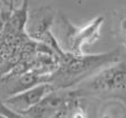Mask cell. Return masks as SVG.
Listing matches in <instances>:
<instances>
[{
    "instance_id": "7a4b0ae2",
    "label": "cell",
    "mask_w": 126,
    "mask_h": 118,
    "mask_svg": "<svg viewBox=\"0 0 126 118\" xmlns=\"http://www.w3.org/2000/svg\"><path fill=\"white\" fill-rule=\"evenodd\" d=\"M126 90V60L103 67L94 75L85 79L75 91L79 96L110 97Z\"/></svg>"
},
{
    "instance_id": "8992f818",
    "label": "cell",
    "mask_w": 126,
    "mask_h": 118,
    "mask_svg": "<svg viewBox=\"0 0 126 118\" xmlns=\"http://www.w3.org/2000/svg\"><path fill=\"white\" fill-rule=\"evenodd\" d=\"M54 88L49 83H43L37 85L34 87L30 88L28 91L20 93V94L13 95V96L7 97L3 102L6 106H8L10 109L15 112L21 113L24 110H28L29 108L37 105L39 102H41L47 95L52 93Z\"/></svg>"
},
{
    "instance_id": "6da1fadb",
    "label": "cell",
    "mask_w": 126,
    "mask_h": 118,
    "mask_svg": "<svg viewBox=\"0 0 126 118\" xmlns=\"http://www.w3.org/2000/svg\"><path fill=\"white\" fill-rule=\"evenodd\" d=\"M121 50L95 54H73L64 52L60 57L59 67L49 79L54 91L72 90L94 75L103 67L121 60Z\"/></svg>"
},
{
    "instance_id": "30bf717a",
    "label": "cell",
    "mask_w": 126,
    "mask_h": 118,
    "mask_svg": "<svg viewBox=\"0 0 126 118\" xmlns=\"http://www.w3.org/2000/svg\"><path fill=\"white\" fill-rule=\"evenodd\" d=\"M118 34H120V39L122 41L123 45L126 48V13L122 17L120 21V26H118Z\"/></svg>"
},
{
    "instance_id": "5b68a950",
    "label": "cell",
    "mask_w": 126,
    "mask_h": 118,
    "mask_svg": "<svg viewBox=\"0 0 126 118\" xmlns=\"http://www.w3.org/2000/svg\"><path fill=\"white\" fill-rule=\"evenodd\" d=\"M76 98H80V96L75 90L53 91L37 105L20 114L26 118H52L67 103Z\"/></svg>"
},
{
    "instance_id": "3957f363",
    "label": "cell",
    "mask_w": 126,
    "mask_h": 118,
    "mask_svg": "<svg viewBox=\"0 0 126 118\" xmlns=\"http://www.w3.org/2000/svg\"><path fill=\"white\" fill-rule=\"evenodd\" d=\"M55 20V12L50 7H40L29 11L26 33L31 40L42 43L52 49L57 54L62 56L65 51L60 46L57 38L51 31Z\"/></svg>"
},
{
    "instance_id": "9c48e42d",
    "label": "cell",
    "mask_w": 126,
    "mask_h": 118,
    "mask_svg": "<svg viewBox=\"0 0 126 118\" xmlns=\"http://www.w3.org/2000/svg\"><path fill=\"white\" fill-rule=\"evenodd\" d=\"M0 115H2V116H4L7 118H26L20 113L10 109L8 106L4 105L2 101H0Z\"/></svg>"
},
{
    "instance_id": "277c9868",
    "label": "cell",
    "mask_w": 126,
    "mask_h": 118,
    "mask_svg": "<svg viewBox=\"0 0 126 118\" xmlns=\"http://www.w3.org/2000/svg\"><path fill=\"white\" fill-rule=\"evenodd\" d=\"M63 29H64V39L66 42L67 50L73 54H83L84 44H93L100 39L101 28L104 24V17L98 15L83 26H76L71 21L63 17Z\"/></svg>"
},
{
    "instance_id": "8fae6325",
    "label": "cell",
    "mask_w": 126,
    "mask_h": 118,
    "mask_svg": "<svg viewBox=\"0 0 126 118\" xmlns=\"http://www.w3.org/2000/svg\"><path fill=\"white\" fill-rule=\"evenodd\" d=\"M0 118H7V117H4V116H2V115H0Z\"/></svg>"
},
{
    "instance_id": "ba28073f",
    "label": "cell",
    "mask_w": 126,
    "mask_h": 118,
    "mask_svg": "<svg viewBox=\"0 0 126 118\" xmlns=\"http://www.w3.org/2000/svg\"><path fill=\"white\" fill-rule=\"evenodd\" d=\"M29 2L28 1H22L18 8H15L10 15L8 23H7L6 28L3 31V35H23L26 33V26L27 22H28L29 17ZM1 37V38H2Z\"/></svg>"
},
{
    "instance_id": "52a82bcc",
    "label": "cell",
    "mask_w": 126,
    "mask_h": 118,
    "mask_svg": "<svg viewBox=\"0 0 126 118\" xmlns=\"http://www.w3.org/2000/svg\"><path fill=\"white\" fill-rule=\"evenodd\" d=\"M49 79H50V76H42V75H39L30 71V72H27L20 76L15 77V79H7L6 87L7 93L9 95L8 97L20 94V93L28 91L34 86L40 85V84L49 83Z\"/></svg>"
}]
</instances>
